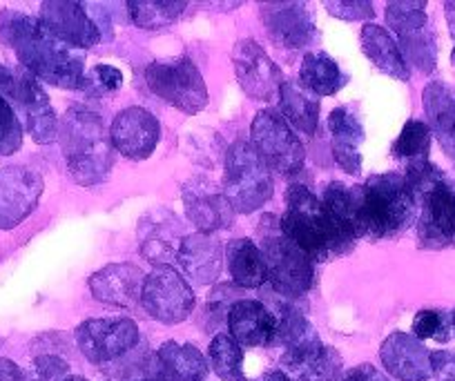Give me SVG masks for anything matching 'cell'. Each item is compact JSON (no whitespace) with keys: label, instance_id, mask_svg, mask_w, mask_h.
Returning a JSON list of instances; mask_svg holds the SVG:
<instances>
[{"label":"cell","instance_id":"40","mask_svg":"<svg viewBox=\"0 0 455 381\" xmlns=\"http://www.w3.org/2000/svg\"><path fill=\"white\" fill-rule=\"evenodd\" d=\"M341 381H388V379L375 366H371V363H362V366H357L355 370L348 372Z\"/></svg>","mask_w":455,"mask_h":381},{"label":"cell","instance_id":"7","mask_svg":"<svg viewBox=\"0 0 455 381\" xmlns=\"http://www.w3.org/2000/svg\"><path fill=\"white\" fill-rule=\"evenodd\" d=\"M0 96L19 109L23 116L28 132L32 139L41 146L52 143L59 134V123H56V114L52 109L50 99L38 85L36 76L28 72V69H12L7 65H0Z\"/></svg>","mask_w":455,"mask_h":381},{"label":"cell","instance_id":"10","mask_svg":"<svg viewBox=\"0 0 455 381\" xmlns=\"http://www.w3.org/2000/svg\"><path fill=\"white\" fill-rule=\"evenodd\" d=\"M150 90L186 114H196L208 103V87L190 59L155 60L146 69Z\"/></svg>","mask_w":455,"mask_h":381},{"label":"cell","instance_id":"4","mask_svg":"<svg viewBox=\"0 0 455 381\" xmlns=\"http://www.w3.org/2000/svg\"><path fill=\"white\" fill-rule=\"evenodd\" d=\"M406 183L422 205L419 214V241L422 245H455V186L442 177L428 161L409 165Z\"/></svg>","mask_w":455,"mask_h":381},{"label":"cell","instance_id":"28","mask_svg":"<svg viewBox=\"0 0 455 381\" xmlns=\"http://www.w3.org/2000/svg\"><path fill=\"white\" fill-rule=\"evenodd\" d=\"M424 109L431 121L433 132L440 139L442 147L449 155L455 150V91L444 83H431L424 90Z\"/></svg>","mask_w":455,"mask_h":381},{"label":"cell","instance_id":"8","mask_svg":"<svg viewBox=\"0 0 455 381\" xmlns=\"http://www.w3.org/2000/svg\"><path fill=\"white\" fill-rule=\"evenodd\" d=\"M261 254H264L266 274L275 290L286 297H299L313 286L315 261L301 252L291 239H286L282 227L270 230L268 223L261 221Z\"/></svg>","mask_w":455,"mask_h":381},{"label":"cell","instance_id":"18","mask_svg":"<svg viewBox=\"0 0 455 381\" xmlns=\"http://www.w3.org/2000/svg\"><path fill=\"white\" fill-rule=\"evenodd\" d=\"M379 359L388 375L402 381H427L433 377L431 350L406 332H393L379 348Z\"/></svg>","mask_w":455,"mask_h":381},{"label":"cell","instance_id":"34","mask_svg":"<svg viewBox=\"0 0 455 381\" xmlns=\"http://www.w3.org/2000/svg\"><path fill=\"white\" fill-rule=\"evenodd\" d=\"M427 3H388L387 20L397 36H409V34L419 32L427 23L424 16Z\"/></svg>","mask_w":455,"mask_h":381},{"label":"cell","instance_id":"22","mask_svg":"<svg viewBox=\"0 0 455 381\" xmlns=\"http://www.w3.org/2000/svg\"><path fill=\"white\" fill-rule=\"evenodd\" d=\"M228 328H230V337L239 345H246V348L270 345L275 344V335H277V319L273 310L266 308L261 301L243 299L228 310Z\"/></svg>","mask_w":455,"mask_h":381},{"label":"cell","instance_id":"46","mask_svg":"<svg viewBox=\"0 0 455 381\" xmlns=\"http://www.w3.org/2000/svg\"><path fill=\"white\" fill-rule=\"evenodd\" d=\"M453 63H455V52H453Z\"/></svg>","mask_w":455,"mask_h":381},{"label":"cell","instance_id":"12","mask_svg":"<svg viewBox=\"0 0 455 381\" xmlns=\"http://www.w3.org/2000/svg\"><path fill=\"white\" fill-rule=\"evenodd\" d=\"M141 339L132 319H90L76 328V344L92 363H109L124 357Z\"/></svg>","mask_w":455,"mask_h":381},{"label":"cell","instance_id":"21","mask_svg":"<svg viewBox=\"0 0 455 381\" xmlns=\"http://www.w3.org/2000/svg\"><path fill=\"white\" fill-rule=\"evenodd\" d=\"M188 218L199 227V232L210 234L214 230L228 227L235 218V210L223 192H219L212 183L192 181L183 190Z\"/></svg>","mask_w":455,"mask_h":381},{"label":"cell","instance_id":"15","mask_svg":"<svg viewBox=\"0 0 455 381\" xmlns=\"http://www.w3.org/2000/svg\"><path fill=\"white\" fill-rule=\"evenodd\" d=\"M233 65L242 90L259 100H273L279 96L283 76L282 69L255 41H239L233 50Z\"/></svg>","mask_w":455,"mask_h":381},{"label":"cell","instance_id":"41","mask_svg":"<svg viewBox=\"0 0 455 381\" xmlns=\"http://www.w3.org/2000/svg\"><path fill=\"white\" fill-rule=\"evenodd\" d=\"M0 381H23L20 368L10 359H0Z\"/></svg>","mask_w":455,"mask_h":381},{"label":"cell","instance_id":"26","mask_svg":"<svg viewBox=\"0 0 455 381\" xmlns=\"http://www.w3.org/2000/svg\"><path fill=\"white\" fill-rule=\"evenodd\" d=\"M362 50H364L366 59L379 69V72L388 74V76L397 78V81H409L411 72L406 67V60L402 56V50L397 43L393 41L391 34L379 25H364L360 34Z\"/></svg>","mask_w":455,"mask_h":381},{"label":"cell","instance_id":"47","mask_svg":"<svg viewBox=\"0 0 455 381\" xmlns=\"http://www.w3.org/2000/svg\"><path fill=\"white\" fill-rule=\"evenodd\" d=\"M446 381H455V379H446Z\"/></svg>","mask_w":455,"mask_h":381},{"label":"cell","instance_id":"11","mask_svg":"<svg viewBox=\"0 0 455 381\" xmlns=\"http://www.w3.org/2000/svg\"><path fill=\"white\" fill-rule=\"evenodd\" d=\"M141 306L156 321L172 326L190 317L195 310V292L174 268H156L148 274L141 292Z\"/></svg>","mask_w":455,"mask_h":381},{"label":"cell","instance_id":"31","mask_svg":"<svg viewBox=\"0 0 455 381\" xmlns=\"http://www.w3.org/2000/svg\"><path fill=\"white\" fill-rule=\"evenodd\" d=\"M210 363L221 381H246L243 350L230 335H217L210 344Z\"/></svg>","mask_w":455,"mask_h":381},{"label":"cell","instance_id":"6","mask_svg":"<svg viewBox=\"0 0 455 381\" xmlns=\"http://www.w3.org/2000/svg\"><path fill=\"white\" fill-rule=\"evenodd\" d=\"M223 194L235 212L251 214L273 196V177L248 141H237L226 155Z\"/></svg>","mask_w":455,"mask_h":381},{"label":"cell","instance_id":"5","mask_svg":"<svg viewBox=\"0 0 455 381\" xmlns=\"http://www.w3.org/2000/svg\"><path fill=\"white\" fill-rule=\"evenodd\" d=\"M283 236L291 239L301 252L313 261H322L326 254H337V239L322 199L313 194L306 186L288 187L286 212L279 218Z\"/></svg>","mask_w":455,"mask_h":381},{"label":"cell","instance_id":"35","mask_svg":"<svg viewBox=\"0 0 455 381\" xmlns=\"http://www.w3.org/2000/svg\"><path fill=\"white\" fill-rule=\"evenodd\" d=\"M23 143V127H20L16 109L0 96V156L14 155Z\"/></svg>","mask_w":455,"mask_h":381},{"label":"cell","instance_id":"32","mask_svg":"<svg viewBox=\"0 0 455 381\" xmlns=\"http://www.w3.org/2000/svg\"><path fill=\"white\" fill-rule=\"evenodd\" d=\"M188 3H164V0H130L128 10L134 25L141 29H161L172 25L181 16Z\"/></svg>","mask_w":455,"mask_h":381},{"label":"cell","instance_id":"29","mask_svg":"<svg viewBox=\"0 0 455 381\" xmlns=\"http://www.w3.org/2000/svg\"><path fill=\"white\" fill-rule=\"evenodd\" d=\"M348 76L339 65L323 52H310L304 56L299 69V85L315 96H332L347 85Z\"/></svg>","mask_w":455,"mask_h":381},{"label":"cell","instance_id":"27","mask_svg":"<svg viewBox=\"0 0 455 381\" xmlns=\"http://www.w3.org/2000/svg\"><path fill=\"white\" fill-rule=\"evenodd\" d=\"M226 259L230 277L239 288H259L268 279L264 254L252 239H235L228 243Z\"/></svg>","mask_w":455,"mask_h":381},{"label":"cell","instance_id":"33","mask_svg":"<svg viewBox=\"0 0 455 381\" xmlns=\"http://www.w3.org/2000/svg\"><path fill=\"white\" fill-rule=\"evenodd\" d=\"M428 147H431V127L422 121H409L393 143V156L409 161V165L428 161Z\"/></svg>","mask_w":455,"mask_h":381},{"label":"cell","instance_id":"42","mask_svg":"<svg viewBox=\"0 0 455 381\" xmlns=\"http://www.w3.org/2000/svg\"><path fill=\"white\" fill-rule=\"evenodd\" d=\"M255 381H292V379H291V377L283 375L282 370H270V372H266V375H261L259 379H255Z\"/></svg>","mask_w":455,"mask_h":381},{"label":"cell","instance_id":"44","mask_svg":"<svg viewBox=\"0 0 455 381\" xmlns=\"http://www.w3.org/2000/svg\"><path fill=\"white\" fill-rule=\"evenodd\" d=\"M139 381H156V379H139Z\"/></svg>","mask_w":455,"mask_h":381},{"label":"cell","instance_id":"43","mask_svg":"<svg viewBox=\"0 0 455 381\" xmlns=\"http://www.w3.org/2000/svg\"><path fill=\"white\" fill-rule=\"evenodd\" d=\"M65 381H87V379H83V377H68Z\"/></svg>","mask_w":455,"mask_h":381},{"label":"cell","instance_id":"20","mask_svg":"<svg viewBox=\"0 0 455 381\" xmlns=\"http://www.w3.org/2000/svg\"><path fill=\"white\" fill-rule=\"evenodd\" d=\"M261 20L270 38L288 50H301L315 36V25L304 3H264Z\"/></svg>","mask_w":455,"mask_h":381},{"label":"cell","instance_id":"24","mask_svg":"<svg viewBox=\"0 0 455 381\" xmlns=\"http://www.w3.org/2000/svg\"><path fill=\"white\" fill-rule=\"evenodd\" d=\"M328 130L332 137V156L341 170L348 174H360L362 170V143H364V130L360 121L353 116L351 109L337 107L328 116Z\"/></svg>","mask_w":455,"mask_h":381},{"label":"cell","instance_id":"25","mask_svg":"<svg viewBox=\"0 0 455 381\" xmlns=\"http://www.w3.org/2000/svg\"><path fill=\"white\" fill-rule=\"evenodd\" d=\"M156 381H204L208 377V363L192 344L165 341L156 353Z\"/></svg>","mask_w":455,"mask_h":381},{"label":"cell","instance_id":"13","mask_svg":"<svg viewBox=\"0 0 455 381\" xmlns=\"http://www.w3.org/2000/svg\"><path fill=\"white\" fill-rule=\"evenodd\" d=\"M43 194V179L29 168L0 170V230L16 227L36 210Z\"/></svg>","mask_w":455,"mask_h":381},{"label":"cell","instance_id":"30","mask_svg":"<svg viewBox=\"0 0 455 381\" xmlns=\"http://www.w3.org/2000/svg\"><path fill=\"white\" fill-rule=\"evenodd\" d=\"M279 107L286 121H291L299 132L313 137L319 121V100L306 87L297 83H282L279 87Z\"/></svg>","mask_w":455,"mask_h":381},{"label":"cell","instance_id":"2","mask_svg":"<svg viewBox=\"0 0 455 381\" xmlns=\"http://www.w3.org/2000/svg\"><path fill=\"white\" fill-rule=\"evenodd\" d=\"M65 163L78 186H96L112 168V139L99 114L87 107H72L60 123Z\"/></svg>","mask_w":455,"mask_h":381},{"label":"cell","instance_id":"38","mask_svg":"<svg viewBox=\"0 0 455 381\" xmlns=\"http://www.w3.org/2000/svg\"><path fill=\"white\" fill-rule=\"evenodd\" d=\"M69 366L59 357H38L34 361V381H65Z\"/></svg>","mask_w":455,"mask_h":381},{"label":"cell","instance_id":"14","mask_svg":"<svg viewBox=\"0 0 455 381\" xmlns=\"http://www.w3.org/2000/svg\"><path fill=\"white\" fill-rule=\"evenodd\" d=\"M339 370V354L326 348L315 330L288 345L282 357V372L292 381H335Z\"/></svg>","mask_w":455,"mask_h":381},{"label":"cell","instance_id":"45","mask_svg":"<svg viewBox=\"0 0 455 381\" xmlns=\"http://www.w3.org/2000/svg\"><path fill=\"white\" fill-rule=\"evenodd\" d=\"M453 328H455V313H453Z\"/></svg>","mask_w":455,"mask_h":381},{"label":"cell","instance_id":"16","mask_svg":"<svg viewBox=\"0 0 455 381\" xmlns=\"http://www.w3.org/2000/svg\"><path fill=\"white\" fill-rule=\"evenodd\" d=\"M159 121L143 107L124 109L109 127L114 150L134 161L148 159L159 146Z\"/></svg>","mask_w":455,"mask_h":381},{"label":"cell","instance_id":"17","mask_svg":"<svg viewBox=\"0 0 455 381\" xmlns=\"http://www.w3.org/2000/svg\"><path fill=\"white\" fill-rule=\"evenodd\" d=\"M41 23L68 45L76 50H87L100 41V29L90 16L85 14L81 3H43Z\"/></svg>","mask_w":455,"mask_h":381},{"label":"cell","instance_id":"37","mask_svg":"<svg viewBox=\"0 0 455 381\" xmlns=\"http://www.w3.org/2000/svg\"><path fill=\"white\" fill-rule=\"evenodd\" d=\"M326 10L331 12L332 16L344 20H364V19H373L375 10L371 3L366 0H337V3H326Z\"/></svg>","mask_w":455,"mask_h":381},{"label":"cell","instance_id":"23","mask_svg":"<svg viewBox=\"0 0 455 381\" xmlns=\"http://www.w3.org/2000/svg\"><path fill=\"white\" fill-rule=\"evenodd\" d=\"M181 266L183 274L195 283H212L219 277L223 266V248L214 236L196 232L183 236L174 257Z\"/></svg>","mask_w":455,"mask_h":381},{"label":"cell","instance_id":"1","mask_svg":"<svg viewBox=\"0 0 455 381\" xmlns=\"http://www.w3.org/2000/svg\"><path fill=\"white\" fill-rule=\"evenodd\" d=\"M0 38L14 47L19 60L32 76L63 90H85V54L56 38L41 19L3 12Z\"/></svg>","mask_w":455,"mask_h":381},{"label":"cell","instance_id":"9","mask_svg":"<svg viewBox=\"0 0 455 381\" xmlns=\"http://www.w3.org/2000/svg\"><path fill=\"white\" fill-rule=\"evenodd\" d=\"M251 146L273 172L282 174V177H292L304 168V146L279 114L270 112V109L257 112L251 127Z\"/></svg>","mask_w":455,"mask_h":381},{"label":"cell","instance_id":"19","mask_svg":"<svg viewBox=\"0 0 455 381\" xmlns=\"http://www.w3.org/2000/svg\"><path fill=\"white\" fill-rule=\"evenodd\" d=\"M146 273L134 264H109L90 277V290L99 301L116 308H137L141 304Z\"/></svg>","mask_w":455,"mask_h":381},{"label":"cell","instance_id":"39","mask_svg":"<svg viewBox=\"0 0 455 381\" xmlns=\"http://www.w3.org/2000/svg\"><path fill=\"white\" fill-rule=\"evenodd\" d=\"M87 81H96V85L103 91H114L119 90L121 83H124V74L112 67V65H96L94 72L87 76Z\"/></svg>","mask_w":455,"mask_h":381},{"label":"cell","instance_id":"36","mask_svg":"<svg viewBox=\"0 0 455 381\" xmlns=\"http://www.w3.org/2000/svg\"><path fill=\"white\" fill-rule=\"evenodd\" d=\"M413 337L415 339H449V326L444 317L437 310H419L413 319Z\"/></svg>","mask_w":455,"mask_h":381},{"label":"cell","instance_id":"3","mask_svg":"<svg viewBox=\"0 0 455 381\" xmlns=\"http://www.w3.org/2000/svg\"><path fill=\"white\" fill-rule=\"evenodd\" d=\"M418 203L402 174H378L360 186V236H393L415 218Z\"/></svg>","mask_w":455,"mask_h":381}]
</instances>
